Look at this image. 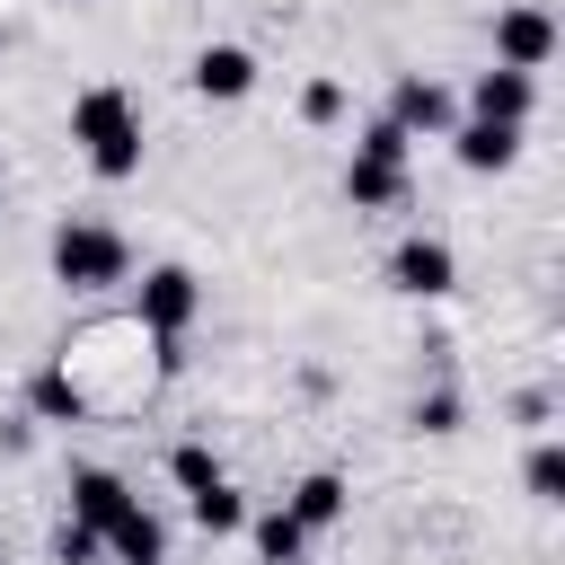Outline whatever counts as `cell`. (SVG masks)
Returning <instances> with one entry per match:
<instances>
[{"instance_id": "obj_1", "label": "cell", "mask_w": 565, "mask_h": 565, "mask_svg": "<svg viewBox=\"0 0 565 565\" xmlns=\"http://www.w3.org/2000/svg\"><path fill=\"white\" fill-rule=\"evenodd\" d=\"M71 141H79V159H88L106 185L141 177V106H132V88H115V79L79 88V97H71Z\"/></svg>"}, {"instance_id": "obj_2", "label": "cell", "mask_w": 565, "mask_h": 565, "mask_svg": "<svg viewBox=\"0 0 565 565\" xmlns=\"http://www.w3.org/2000/svg\"><path fill=\"white\" fill-rule=\"evenodd\" d=\"M53 282H62V291H115V282H132V247H124V230L71 212V221L53 230Z\"/></svg>"}, {"instance_id": "obj_3", "label": "cell", "mask_w": 565, "mask_h": 565, "mask_svg": "<svg viewBox=\"0 0 565 565\" xmlns=\"http://www.w3.org/2000/svg\"><path fill=\"white\" fill-rule=\"evenodd\" d=\"M132 309H141L150 335H185V327L203 318V282H194L185 265H150V274L132 282Z\"/></svg>"}, {"instance_id": "obj_4", "label": "cell", "mask_w": 565, "mask_h": 565, "mask_svg": "<svg viewBox=\"0 0 565 565\" xmlns=\"http://www.w3.org/2000/svg\"><path fill=\"white\" fill-rule=\"evenodd\" d=\"M494 62H503V71H547V62H556V18H547L539 0L494 9Z\"/></svg>"}, {"instance_id": "obj_5", "label": "cell", "mask_w": 565, "mask_h": 565, "mask_svg": "<svg viewBox=\"0 0 565 565\" xmlns=\"http://www.w3.org/2000/svg\"><path fill=\"white\" fill-rule=\"evenodd\" d=\"M388 282H397L406 300H441V291L459 282V256H450V238H433V230L397 238V256H388Z\"/></svg>"}, {"instance_id": "obj_6", "label": "cell", "mask_w": 565, "mask_h": 565, "mask_svg": "<svg viewBox=\"0 0 565 565\" xmlns=\"http://www.w3.org/2000/svg\"><path fill=\"white\" fill-rule=\"evenodd\" d=\"M530 106H539V71H503V62H486V71L468 79V106H459V115H486V124H530Z\"/></svg>"}, {"instance_id": "obj_7", "label": "cell", "mask_w": 565, "mask_h": 565, "mask_svg": "<svg viewBox=\"0 0 565 565\" xmlns=\"http://www.w3.org/2000/svg\"><path fill=\"white\" fill-rule=\"evenodd\" d=\"M388 115L406 124V141H441V132L459 124V97H450L441 79H424V71H406V79L388 88Z\"/></svg>"}, {"instance_id": "obj_8", "label": "cell", "mask_w": 565, "mask_h": 565, "mask_svg": "<svg viewBox=\"0 0 565 565\" xmlns=\"http://www.w3.org/2000/svg\"><path fill=\"white\" fill-rule=\"evenodd\" d=\"M441 141H450V159H459L468 177H503V168L521 159V124H486V115H459Z\"/></svg>"}, {"instance_id": "obj_9", "label": "cell", "mask_w": 565, "mask_h": 565, "mask_svg": "<svg viewBox=\"0 0 565 565\" xmlns=\"http://www.w3.org/2000/svg\"><path fill=\"white\" fill-rule=\"evenodd\" d=\"M185 79H194V97H212V106H238V97L256 88V53H247V44H203Z\"/></svg>"}, {"instance_id": "obj_10", "label": "cell", "mask_w": 565, "mask_h": 565, "mask_svg": "<svg viewBox=\"0 0 565 565\" xmlns=\"http://www.w3.org/2000/svg\"><path fill=\"white\" fill-rule=\"evenodd\" d=\"M106 556H115V565H168V521L132 494V503L106 521Z\"/></svg>"}, {"instance_id": "obj_11", "label": "cell", "mask_w": 565, "mask_h": 565, "mask_svg": "<svg viewBox=\"0 0 565 565\" xmlns=\"http://www.w3.org/2000/svg\"><path fill=\"white\" fill-rule=\"evenodd\" d=\"M344 512H353V486H344L335 468H309V477L291 486V521H300L309 539H318V530H335Z\"/></svg>"}, {"instance_id": "obj_12", "label": "cell", "mask_w": 565, "mask_h": 565, "mask_svg": "<svg viewBox=\"0 0 565 565\" xmlns=\"http://www.w3.org/2000/svg\"><path fill=\"white\" fill-rule=\"evenodd\" d=\"M26 406H35V424H79V415H88V388L71 380V353L26 380Z\"/></svg>"}, {"instance_id": "obj_13", "label": "cell", "mask_w": 565, "mask_h": 565, "mask_svg": "<svg viewBox=\"0 0 565 565\" xmlns=\"http://www.w3.org/2000/svg\"><path fill=\"white\" fill-rule=\"evenodd\" d=\"M132 503V486L115 477V468H71V521H88L97 539H106V521Z\"/></svg>"}, {"instance_id": "obj_14", "label": "cell", "mask_w": 565, "mask_h": 565, "mask_svg": "<svg viewBox=\"0 0 565 565\" xmlns=\"http://www.w3.org/2000/svg\"><path fill=\"white\" fill-rule=\"evenodd\" d=\"M344 203H353V212H388V203H406V168L353 150V168H344Z\"/></svg>"}, {"instance_id": "obj_15", "label": "cell", "mask_w": 565, "mask_h": 565, "mask_svg": "<svg viewBox=\"0 0 565 565\" xmlns=\"http://www.w3.org/2000/svg\"><path fill=\"white\" fill-rule=\"evenodd\" d=\"M247 539H256V556H265V565H300V556H309V530L291 521V503L247 512Z\"/></svg>"}, {"instance_id": "obj_16", "label": "cell", "mask_w": 565, "mask_h": 565, "mask_svg": "<svg viewBox=\"0 0 565 565\" xmlns=\"http://www.w3.org/2000/svg\"><path fill=\"white\" fill-rule=\"evenodd\" d=\"M185 512H194V530L203 539H230V530H247V494L221 477V486H203V494H185Z\"/></svg>"}, {"instance_id": "obj_17", "label": "cell", "mask_w": 565, "mask_h": 565, "mask_svg": "<svg viewBox=\"0 0 565 565\" xmlns=\"http://www.w3.org/2000/svg\"><path fill=\"white\" fill-rule=\"evenodd\" d=\"M168 477H177V494H203V486H221L230 468H221L212 441H177V450H168Z\"/></svg>"}, {"instance_id": "obj_18", "label": "cell", "mask_w": 565, "mask_h": 565, "mask_svg": "<svg viewBox=\"0 0 565 565\" xmlns=\"http://www.w3.org/2000/svg\"><path fill=\"white\" fill-rule=\"evenodd\" d=\"M521 486H530V503H565V450H556V441H539V450H530V468H521Z\"/></svg>"}, {"instance_id": "obj_19", "label": "cell", "mask_w": 565, "mask_h": 565, "mask_svg": "<svg viewBox=\"0 0 565 565\" xmlns=\"http://www.w3.org/2000/svg\"><path fill=\"white\" fill-rule=\"evenodd\" d=\"M353 150H362V159H388V168H406V150H415V141H406V124H397V115H371Z\"/></svg>"}, {"instance_id": "obj_20", "label": "cell", "mask_w": 565, "mask_h": 565, "mask_svg": "<svg viewBox=\"0 0 565 565\" xmlns=\"http://www.w3.org/2000/svg\"><path fill=\"white\" fill-rule=\"evenodd\" d=\"M344 106H353L344 79H309V88H300V124H344Z\"/></svg>"}, {"instance_id": "obj_21", "label": "cell", "mask_w": 565, "mask_h": 565, "mask_svg": "<svg viewBox=\"0 0 565 565\" xmlns=\"http://www.w3.org/2000/svg\"><path fill=\"white\" fill-rule=\"evenodd\" d=\"M459 415H468V406H459V388H433V397H415V415H406V424H415V433H459Z\"/></svg>"}, {"instance_id": "obj_22", "label": "cell", "mask_w": 565, "mask_h": 565, "mask_svg": "<svg viewBox=\"0 0 565 565\" xmlns=\"http://www.w3.org/2000/svg\"><path fill=\"white\" fill-rule=\"evenodd\" d=\"M53 556H62V565H97V556H106V539H97L88 521H62V530H53Z\"/></svg>"}, {"instance_id": "obj_23", "label": "cell", "mask_w": 565, "mask_h": 565, "mask_svg": "<svg viewBox=\"0 0 565 565\" xmlns=\"http://www.w3.org/2000/svg\"><path fill=\"white\" fill-rule=\"evenodd\" d=\"M0 53H9V26H0Z\"/></svg>"}, {"instance_id": "obj_24", "label": "cell", "mask_w": 565, "mask_h": 565, "mask_svg": "<svg viewBox=\"0 0 565 565\" xmlns=\"http://www.w3.org/2000/svg\"><path fill=\"white\" fill-rule=\"evenodd\" d=\"M0 194H9V177H0Z\"/></svg>"}]
</instances>
